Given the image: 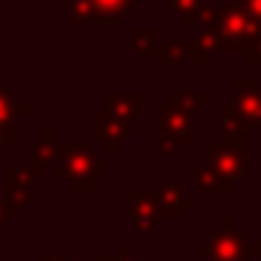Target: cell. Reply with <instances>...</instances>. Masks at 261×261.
Listing matches in <instances>:
<instances>
[{
  "label": "cell",
  "mask_w": 261,
  "mask_h": 261,
  "mask_svg": "<svg viewBox=\"0 0 261 261\" xmlns=\"http://www.w3.org/2000/svg\"><path fill=\"white\" fill-rule=\"evenodd\" d=\"M211 29L216 31L219 51H225V54L247 51V45L261 34V25L253 23L233 0L214 3V25H211Z\"/></svg>",
  "instance_id": "cell-1"
},
{
  "label": "cell",
  "mask_w": 261,
  "mask_h": 261,
  "mask_svg": "<svg viewBox=\"0 0 261 261\" xmlns=\"http://www.w3.org/2000/svg\"><path fill=\"white\" fill-rule=\"evenodd\" d=\"M211 169L225 180L236 182L247 177V152L242 143H211Z\"/></svg>",
  "instance_id": "cell-3"
},
{
  "label": "cell",
  "mask_w": 261,
  "mask_h": 261,
  "mask_svg": "<svg viewBox=\"0 0 261 261\" xmlns=\"http://www.w3.org/2000/svg\"><path fill=\"white\" fill-rule=\"evenodd\" d=\"M160 126L166 135L177 138V141H191L194 138V115L191 110L174 107V104H160Z\"/></svg>",
  "instance_id": "cell-5"
},
{
  "label": "cell",
  "mask_w": 261,
  "mask_h": 261,
  "mask_svg": "<svg viewBox=\"0 0 261 261\" xmlns=\"http://www.w3.org/2000/svg\"><path fill=\"white\" fill-rule=\"evenodd\" d=\"M244 57H247V65H253V68H261V34H258V37H255V40L247 45Z\"/></svg>",
  "instance_id": "cell-16"
},
{
  "label": "cell",
  "mask_w": 261,
  "mask_h": 261,
  "mask_svg": "<svg viewBox=\"0 0 261 261\" xmlns=\"http://www.w3.org/2000/svg\"><path fill=\"white\" fill-rule=\"evenodd\" d=\"M171 104L174 107H182V110H194L197 104H208V93H171Z\"/></svg>",
  "instance_id": "cell-14"
},
{
  "label": "cell",
  "mask_w": 261,
  "mask_h": 261,
  "mask_svg": "<svg viewBox=\"0 0 261 261\" xmlns=\"http://www.w3.org/2000/svg\"><path fill=\"white\" fill-rule=\"evenodd\" d=\"M205 6V0H169V9L182 17L186 29H197V14Z\"/></svg>",
  "instance_id": "cell-11"
},
{
  "label": "cell",
  "mask_w": 261,
  "mask_h": 261,
  "mask_svg": "<svg viewBox=\"0 0 261 261\" xmlns=\"http://www.w3.org/2000/svg\"><path fill=\"white\" fill-rule=\"evenodd\" d=\"M90 3H93L90 25H115L126 9L135 6V3H143V0H90Z\"/></svg>",
  "instance_id": "cell-6"
},
{
  "label": "cell",
  "mask_w": 261,
  "mask_h": 261,
  "mask_svg": "<svg viewBox=\"0 0 261 261\" xmlns=\"http://www.w3.org/2000/svg\"><path fill=\"white\" fill-rule=\"evenodd\" d=\"M158 29L154 25H135V29L129 31V45L135 54H149L158 48Z\"/></svg>",
  "instance_id": "cell-9"
},
{
  "label": "cell",
  "mask_w": 261,
  "mask_h": 261,
  "mask_svg": "<svg viewBox=\"0 0 261 261\" xmlns=\"http://www.w3.org/2000/svg\"><path fill=\"white\" fill-rule=\"evenodd\" d=\"M258 253H261V236H258Z\"/></svg>",
  "instance_id": "cell-17"
},
{
  "label": "cell",
  "mask_w": 261,
  "mask_h": 261,
  "mask_svg": "<svg viewBox=\"0 0 261 261\" xmlns=\"http://www.w3.org/2000/svg\"><path fill=\"white\" fill-rule=\"evenodd\" d=\"M233 90H236V110L242 118L244 129L247 126H261V82L255 76H239L233 79Z\"/></svg>",
  "instance_id": "cell-4"
},
{
  "label": "cell",
  "mask_w": 261,
  "mask_h": 261,
  "mask_svg": "<svg viewBox=\"0 0 261 261\" xmlns=\"http://www.w3.org/2000/svg\"><path fill=\"white\" fill-rule=\"evenodd\" d=\"M197 180H199V188H202V191H233L230 180L216 174L214 169H197Z\"/></svg>",
  "instance_id": "cell-12"
},
{
  "label": "cell",
  "mask_w": 261,
  "mask_h": 261,
  "mask_svg": "<svg viewBox=\"0 0 261 261\" xmlns=\"http://www.w3.org/2000/svg\"><path fill=\"white\" fill-rule=\"evenodd\" d=\"M107 101H110V107H113V113H121V115H141V110H143L141 93H126V96L110 93Z\"/></svg>",
  "instance_id": "cell-10"
},
{
  "label": "cell",
  "mask_w": 261,
  "mask_h": 261,
  "mask_svg": "<svg viewBox=\"0 0 261 261\" xmlns=\"http://www.w3.org/2000/svg\"><path fill=\"white\" fill-rule=\"evenodd\" d=\"M158 65H177L182 62L188 51H197V40L191 42H171V40H160L158 42Z\"/></svg>",
  "instance_id": "cell-8"
},
{
  "label": "cell",
  "mask_w": 261,
  "mask_h": 261,
  "mask_svg": "<svg viewBox=\"0 0 261 261\" xmlns=\"http://www.w3.org/2000/svg\"><path fill=\"white\" fill-rule=\"evenodd\" d=\"M93 17V3L90 0H68V23L73 25H85Z\"/></svg>",
  "instance_id": "cell-13"
},
{
  "label": "cell",
  "mask_w": 261,
  "mask_h": 261,
  "mask_svg": "<svg viewBox=\"0 0 261 261\" xmlns=\"http://www.w3.org/2000/svg\"><path fill=\"white\" fill-rule=\"evenodd\" d=\"M239 9H242L244 14H247L253 23H258L261 25V0H233Z\"/></svg>",
  "instance_id": "cell-15"
},
{
  "label": "cell",
  "mask_w": 261,
  "mask_h": 261,
  "mask_svg": "<svg viewBox=\"0 0 261 261\" xmlns=\"http://www.w3.org/2000/svg\"><path fill=\"white\" fill-rule=\"evenodd\" d=\"M219 129H222V135H225L230 143H242L244 146V124H242V118H239L236 104H222V110H219Z\"/></svg>",
  "instance_id": "cell-7"
},
{
  "label": "cell",
  "mask_w": 261,
  "mask_h": 261,
  "mask_svg": "<svg viewBox=\"0 0 261 261\" xmlns=\"http://www.w3.org/2000/svg\"><path fill=\"white\" fill-rule=\"evenodd\" d=\"M225 230H219L211 239V261H244V258H255L258 247H247V239L242 230H236L233 219L222 222Z\"/></svg>",
  "instance_id": "cell-2"
}]
</instances>
